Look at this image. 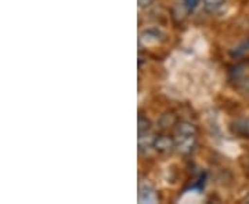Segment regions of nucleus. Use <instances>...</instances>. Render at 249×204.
I'll list each match as a JSON object with an SVG mask.
<instances>
[{"label": "nucleus", "mask_w": 249, "mask_h": 204, "mask_svg": "<svg viewBox=\"0 0 249 204\" xmlns=\"http://www.w3.org/2000/svg\"><path fill=\"white\" fill-rule=\"evenodd\" d=\"M184 4L188 11H193L199 4V0H184Z\"/></svg>", "instance_id": "6"}, {"label": "nucleus", "mask_w": 249, "mask_h": 204, "mask_svg": "<svg viewBox=\"0 0 249 204\" xmlns=\"http://www.w3.org/2000/svg\"><path fill=\"white\" fill-rule=\"evenodd\" d=\"M154 146L160 153H169L175 148V142L169 137H160V138L155 140Z\"/></svg>", "instance_id": "1"}, {"label": "nucleus", "mask_w": 249, "mask_h": 204, "mask_svg": "<svg viewBox=\"0 0 249 204\" xmlns=\"http://www.w3.org/2000/svg\"><path fill=\"white\" fill-rule=\"evenodd\" d=\"M150 130V122L147 120V119H144V117H140L139 119V133L142 135L144 131L147 133Z\"/></svg>", "instance_id": "5"}, {"label": "nucleus", "mask_w": 249, "mask_h": 204, "mask_svg": "<svg viewBox=\"0 0 249 204\" xmlns=\"http://www.w3.org/2000/svg\"><path fill=\"white\" fill-rule=\"evenodd\" d=\"M224 3V0H204V7L206 11H214Z\"/></svg>", "instance_id": "3"}, {"label": "nucleus", "mask_w": 249, "mask_h": 204, "mask_svg": "<svg viewBox=\"0 0 249 204\" xmlns=\"http://www.w3.org/2000/svg\"><path fill=\"white\" fill-rule=\"evenodd\" d=\"M154 0H139V4H140V7H147V6H150Z\"/></svg>", "instance_id": "7"}, {"label": "nucleus", "mask_w": 249, "mask_h": 204, "mask_svg": "<svg viewBox=\"0 0 249 204\" xmlns=\"http://www.w3.org/2000/svg\"><path fill=\"white\" fill-rule=\"evenodd\" d=\"M178 133L183 137V138H191L196 135V127L190 123H180L178 127Z\"/></svg>", "instance_id": "2"}, {"label": "nucleus", "mask_w": 249, "mask_h": 204, "mask_svg": "<svg viewBox=\"0 0 249 204\" xmlns=\"http://www.w3.org/2000/svg\"><path fill=\"white\" fill-rule=\"evenodd\" d=\"M247 202H249V197H248V199H247Z\"/></svg>", "instance_id": "8"}, {"label": "nucleus", "mask_w": 249, "mask_h": 204, "mask_svg": "<svg viewBox=\"0 0 249 204\" xmlns=\"http://www.w3.org/2000/svg\"><path fill=\"white\" fill-rule=\"evenodd\" d=\"M173 123H175V116L170 115V113H165V115L160 117V125L162 126V127H169V126H172Z\"/></svg>", "instance_id": "4"}]
</instances>
